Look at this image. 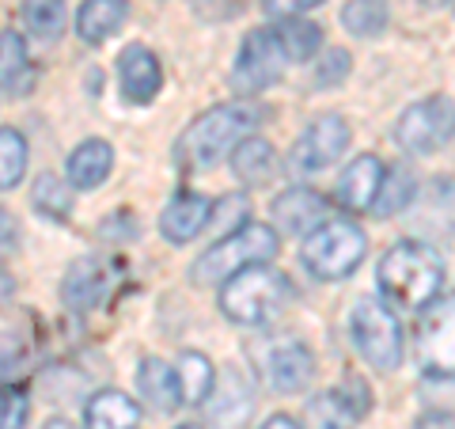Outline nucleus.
<instances>
[{
  "mask_svg": "<svg viewBox=\"0 0 455 429\" xmlns=\"http://www.w3.org/2000/svg\"><path fill=\"white\" fill-rule=\"evenodd\" d=\"M209 221H212V202H209V198L182 190V194H175L167 202L164 217H160V232H164L167 243H179V247H182V243H190Z\"/></svg>",
  "mask_w": 455,
  "mask_h": 429,
  "instance_id": "16",
  "label": "nucleus"
},
{
  "mask_svg": "<svg viewBox=\"0 0 455 429\" xmlns=\"http://www.w3.org/2000/svg\"><path fill=\"white\" fill-rule=\"evenodd\" d=\"M376 285L391 308H429L440 296V285H444V266H440V255L433 247L406 239L395 243L379 259Z\"/></svg>",
  "mask_w": 455,
  "mask_h": 429,
  "instance_id": "2",
  "label": "nucleus"
},
{
  "mask_svg": "<svg viewBox=\"0 0 455 429\" xmlns=\"http://www.w3.org/2000/svg\"><path fill=\"white\" fill-rule=\"evenodd\" d=\"M357 418H361V410L346 392H319L307 403V425L311 429H353Z\"/></svg>",
  "mask_w": 455,
  "mask_h": 429,
  "instance_id": "24",
  "label": "nucleus"
},
{
  "mask_svg": "<svg viewBox=\"0 0 455 429\" xmlns=\"http://www.w3.org/2000/svg\"><path fill=\"white\" fill-rule=\"evenodd\" d=\"M137 395L160 414L179 410L182 407V388H179L175 365L160 361V357H145V361L137 365Z\"/></svg>",
  "mask_w": 455,
  "mask_h": 429,
  "instance_id": "18",
  "label": "nucleus"
},
{
  "mask_svg": "<svg viewBox=\"0 0 455 429\" xmlns=\"http://www.w3.org/2000/svg\"><path fill=\"white\" fill-rule=\"evenodd\" d=\"M319 4L323 0H262L266 16H274V20H300L304 12L319 8Z\"/></svg>",
  "mask_w": 455,
  "mask_h": 429,
  "instance_id": "32",
  "label": "nucleus"
},
{
  "mask_svg": "<svg viewBox=\"0 0 455 429\" xmlns=\"http://www.w3.org/2000/svg\"><path fill=\"white\" fill-rule=\"evenodd\" d=\"M277 31L284 38V50H289L292 65L296 61H311L323 46V27L319 23H307V20H281Z\"/></svg>",
  "mask_w": 455,
  "mask_h": 429,
  "instance_id": "30",
  "label": "nucleus"
},
{
  "mask_svg": "<svg viewBox=\"0 0 455 429\" xmlns=\"http://www.w3.org/2000/svg\"><path fill=\"white\" fill-rule=\"evenodd\" d=\"M179 429H205V425H197V422H187V425H179Z\"/></svg>",
  "mask_w": 455,
  "mask_h": 429,
  "instance_id": "38",
  "label": "nucleus"
},
{
  "mask_svg": "<svg viewBox=\"0 0 455 429\" xmlns=\"http://www.w3.org/2000/svg\"><path fill=\"white\" fill-rule=\"evenodd\" d=\"M346 73H349V57L341 50H331V53H326V61L315 69V84H319V88H331V84H338Z\"/></svg>",
  "mask_w": 455,
  "mask_h": 429,
  "instance_id": "33",
  "label": "nucleus"
},
{
  "mask_svg": "<svg viewBox=\"0 0 455 429\" xmlns=\"http://www.w3.org/2000/svg\"><path fill=\"white\" fill-rule=\"evenodd\" d=\"M262 429H300V422L289 418V414H274V418H266Z\"/></svg>",
  "mask_w": 455,
  "mask_h": 429,
  "instance_id": "35",
  "label": "nucleus"
},
{
  "mask_svg": "<svg viewBox=\"0 0 455 429\" xmlns=\"http://www.w3.org/2000/svg\"><path fill=\"white\" fill-rule=\"evenodd\" d=\"M118 84H122V95L130 99V103H137V107L152 103V99L160 95V88H164L160 57H156L148 46H140V42L125 46L122 57H118Z\"/></svg>",
  "mask_w": 455,
  "mask_h": 429,
  "instance_id": "12",
  "label": "nucleus"
},
{
  "mask_svg": "<svg viewBox=\"0 0 455 429\" xmlns=\"http://www.w3.org/2000/svg\"><path fill=\"white\" fill-rule=\"evenodd\" d=\"M292 65L289 50H284V38L277 27H259L243 38V46L235 53L232 65V88L239 92V99H251L284 77V69Z\"/></svg>",
  "mask_w": 455,
  "mask_h": 429,
  "instance_id": "7",
  "label": "nucleus"
},
{
  "mask_svg": "<svg viewBox=\"0 0 455 429\" xmlns=\"http://www.w3.org/2000/svg\"><path fill=\"white\" fill-rule=\"evenodd\" d=\"M27 137L20 130L4 125L0 130V190H12L27 175Z\"/></svg>",
  "mask_w": 455,
  "mask_h": 429,
  "instance_id": "29",
  "label": "nucleus"
},
{
  "mask_svg": "<svg viewBox=\"0 0 455 429\" xmlns=\"http://www.w3.org/2000/svg\"><path fill=\"white\" fill-rule=\"evenodd\" d=\"M38 84V69L27 50V38L20 31H0V92L8 95H31Z\"/></svg>",
  "mask_w": 455,
  "mask_h": 429,
  "instance_id": "17",
  "label": "nucleus"
},
{
  "mask_svg": "<svg viewBox=\"0 0 455 429\" xmlns=\"http://www.w3.org/2000/svg\"><path fill=\"white\" fill-rule=\"evenodd\" d=\"M274 221L289 236H311L323 221H331V206H326V198L319 190L292 187L274 198Z\"/></svg>",
  "mask_w": 455,
  "mask_h": 429,
  "instance_id": "13",
  "label": "nucleus"
},
{
  "mask_svg": "<svg viewBox=\"0 0 455 429\" xmlns=\"http://www.w3.org/2000/svg\"><path fill=\"white\" fill-rule=\"evenodd\" d=\"M65 23H68L65 0H23V27L42 46H53L65 35Z\"/></svg>",
  "mask_w": 455,
  "mask_h": 429,
  "instance_id": "22",
  "label": "nucleus"
},
{
  "mask_svg": "<svg viewBox=\"0 0 455 429\" xmlns=\"http://www.w3.org/2000/svg\"><path fill=\"white\" fill-rule=\"evenodd\" d=\"M451 0H425V8H448Z\"/></svg>",
  "mask_w": 455,
  "mask_h": 429,
  "instance_id": "37",
  "label": "nucleus"
},
{
  "mask_svg": "<svg viewBox=\"0 0 455 429\" xmlns=\"http://www.w3.org/2000/svg\"><path fill=\"white\" fill-rule=\"evenodd\" d=\"M346 149H349V125L338 114H323L289 149V171H296V175H319Z\"/></svg>",
  "mask_w": 455,
  "mask_h": 429,
  "instance_id": "11",
  "label": "nucleus"
},
{
  "mask_svg": "<svg viewBox=\"0 0 455 429\" xmlns=\"http://www.w3.org/2000/svg\"><path fill=\"white\" fill-rule=\"evenodd\" d=\"M383 175H387V167H383L376 156H357V160L341 171V179H338V202H341V209L372 213L376 198H379V187H383Z\"/></svg>",
  "mask_w": 455,
  "mask_h": 429,
  "instance_id": "15",
  "label": "nucleus"
},
{
  "mask_svg": "<svg viewBox=\"0 0 455 429\" xmlns=\"http://www.w3.org/2000/svg\"><path fill=\"white\" fill-rule=\"evenodd\" d=\"M451 137H455V107L444 95L421 99V103L403 110V118L395 125V141L406 152H418V156L444 149Z\"/></svg>",
  "mask_w": 455,
  "mask_h": 429,
  "instance_id": "9",
  "label": "nucleus"
},
{
  "mask_svg": "<svg viewBox=\"0 0 455 429\" xmlns=\"http://www.w3.org/2000/svg\"><path fill=\"white\" fill-rule=\"evenodd\" d=\"M31 414V399L16 384H0V429H23Z\"/></svg>",
  "mask_w": 455,
  "mask_h": 429,
  "instance_id": "31",
  "label": "nucleus"
},
{
  "mask_svg": "<svg viewBox=\"0 0 455 429\" xmlns=\"http://www.w3.org/2000/svg\"><path fill=\"white\" fill-rule=\"evenodd\" d=\"M73 194L76 187L68 179H57V175H38L35 182V190H31V202L35 209L42 213V217H50V221H65L68 213H73Z\"/></svg>",
  "mask_w": 455,
  "mask_h": 429,
  "instance_id": "27",
  "label": "nucleus"
},
{
  "mask_svg": "<svg viewBox=\"0 0 455 429\" xmlns=\"http://www.w3.org/2000/svg\"><path fill=\"white\" fill-rule=\"evenodd\" d=\"M266 376H269V388L274 392L296 395L315 376V357H311L304 342H281V346H274L266 357Z\"/></svg>",
  "mask_w": 455,
  "mask_h": 429,
  "instance_id": "14",
  "label": "nucleus"
},
{
  "mask_svg": "<svg viewBox=\"0 0 455 429\" xmlns=\"http://www.w3.org/2000/svg\"><path fill=\"white\" fill-rule=\"evenodd\" d=\"M42 429H76V425H73V422H65V418H53V422H46Z\"/></svg>",
  "mask_w": 455,
  "mask_h": 429,
  "instance_id": "36",
  "label": "nucleus"
},
{
  "mask_svg": "<svg viewBox=\"0 0 455 429\" xmlns=\"http://www.w3.org/2000/svg\"><path fill=\"white\" fill-rule=\"evenodd\" d=\"M122 285V263L107 259V255H84L68 266L61 281V300L68 312H95L114 296Z\"/></svg>",
  "mask_w": 455,
  "mask_h": 429,
  "instance_id": "10",
  "label": "nucleus"
},
{
  "mask_svg": "<svg viewBox=\"0 0 455 429\" xmlns=\"http://www.w3.org/2000/svg\"><path fill=\"white\" fill-rule=\"evenodd\" d=\"M364 255H368V236L353 221H346V217L323 221L315 232L304 239V247H300L304 266L315 278H323V281L349 278L353 270L364 263Z\"/></svg>",
  "mask_w": 455,
  "mask_h": 429,
  "instance_id": "5",
  "label": "nucleus"
},
{
  "mask_svg": "<svg viewBox=\"0 0 455 429\" xmlns=\"http://www.w3.org/2000/svg\"><path fill=\"white\" fill-rule=\"evenodd\" d=\"M349 338L357 353L379 373H391V368L403 365V327H398L387 300L361 296L349 312Z\"/></svg>",
  "mask_w": 455,
  "mask_h": 429,
  "instance_id": "6",
  "label": "nucleus"
},
{
  "mask_svg": "<svg viewBox=\"0 0 455 429\" xmlns=\"http://www.w3.org/2000/svg\"><path fill=\"white\" fill-rule=\"evenodd\" d=\"M130 20V0H84L76 12V35L88 46H103Z\"/></svg>",
  "mask_w": 455,
  "mask_h": 429,
  "instance_id": "19",
  "label": "nucleus"
},
{
  "mask_svg": "<svg viewBox=\"0 0 455 429\" xmlns=\"http://www.w3.org/2000/svg\"><path fill=\"white\" fill-rule=\"evenodd\" d=\"M175 373H179V388H182V403L187 407H197V403H205V399L212 395V361L205 353H197V350H187L179 357V365H175Z\"/></svg>",
  "mask_w": 455,
  "mask_h": 429,
  "instance_id": "25",
  "label": "nucleus"
},
{
  "mask_svg": "<svg viewBox=\"0 0 455 429\" xmlns=\"http://www.w3.org/2000/svg\"><path fill=\"white\" fill-rule=\"evenodd\" d=\"M414 175L398 164V167H387V175H383V187H379V198H376V217H395V213H403L410 202H414Z\"/></svg>",
  "mask_w": 455,
  "mask_h": 429,
  "instance_id": "28",
  "label": "nucleus"
},
{
  "mask_svg": "<svg viewBox=\"0 0 455 429\" xmlns=\"http://www.w3.org/2000/svg\"><path fill=\"white\" fill-rule=\"evenodd\" d=\"M110 171H114V149L107 141L92 137L73 149V156H68V164H65V179L73 182L76 190H95L107 182Z\"/></svg>",
  "mask_w": 455,
  "mask_h": 429,
  "instance_id": "20",
  "label": "nucleus"
},
{
  "mask_svg": "<svg viewBox=\"0 0 455 429\" xmlns=\"http://www.w3.org/2000/svg\"><path fill=\"white\" fill-rule=\"evenodd\" d=\"M232 171L239 182H247V187H254V182H266L269 175L277 171V152L269 141L262 137H247L243 145H239L232 152Z\"/></svg>",
  "mask_w": 455,
  "mask_h": 429,
  "instance_id": "23",
  "label": "nucleus"
},
{
  "mask_svg": "<svg viewBox=\"0 0 455 429\" xmlns=\"http://www.w3.org/2000/svg\"><path fill=\"white\" fill-rule=\"evenodd\" d=\"M140 410L125 392H99L84 407V425L88 429H137Z\"/></svg>",
  "mask_w": 455,
  "mask_h": 429,
  "instance_id": "21",
  "label": "nucleus"
},
{
  "mask_svg": "<svg viewBox=\"0 0 455 429\" xmlns=\"http://www.w3.org/2000/svg\"><path fill=\"white\" fill-rule=\"evenodd\" d=\"M292 285L274 266H251L228 278L220 289V312L239 327H262L289 304Z\"/></svg>",
  "mask_w": 455,
  "mask_h": 429,
  "instance_id": "4",
  "label": "nucleus"
},
{
  "mask_svg": "<svg viewBox=\"0 0 455 429\" xmlns=\"http://www.w3.org/2000/svg\"><path fill=\"white\" fill-rule=\"evenodd\" d=\"M387 20H391L387 0H346V8H341V23H346V31L357 35V38L383 35Z\"/></svg>",
  "mask_w": 455,
  "mask_h": 429,
  "instance_id": "26",
  "label": "nucleus"
},
{
  "mask_svg": "<svg viewBox=\"0 0 455 429\" xmlns=\"http://www.w3.org/2000/svg\"><path fill=\"white\" fill-rule=\"evenodd\" d=\"M266 110L251 99H232L217 103L187 125L175 141V164L182 171H209L220 160H232V152L262 125Z\"/></svg>",
  "mask_w": 455,
  "mask_h": 429,
  "instance_id": "1",
  "label": "nucleus"
},
{
  "mask_svg": "<svg viewBox=\"0 0 455 429\" xmlns=\"http://www.w3.org/2000/svg\"><path fill=\"white\" fill-rule=\"evenodd\" d=\"M418 365L433 380H455V293L436 296L418 323Z\"/></svg>",
  "mask_w": 455,
  "mask_h": 429,
  "instance_id": "8",
  "label": "nucleus"
},
{
  "mask_svg": "<svg viewBox=\"0 0 455 429\" xmlns=\"http://www.w3.org/2000/svg\"><path fill=\"white\" fill-rule=\"evenodd\" d=\"M12 247H16V224H12V217L0 209V259H4Z\"/></svg>",
  "mask_w": 455,
  "mask_h": 429,
  "instance_id": "34",
  "label": "nucleus"
},
{
  "mask_svg": "<svg viewBox=\"0 0 455 429\" xmlns=\"http://www.w3.org/2000/svg\"><path fill=\"white\" fill-rule=\"evenodd\" d=\"M281 251V236L274 224H262V221H247L243 228L220 236L217 243L197 255V263L190 270V278L197 285H224L228 278L243 274L251 266H269Z\"/></svg>",
  "mask_w": 455,
  "mask_h": 429,
  "instance_id": "3",
  "label": "nucleus"
}]
</instances>
